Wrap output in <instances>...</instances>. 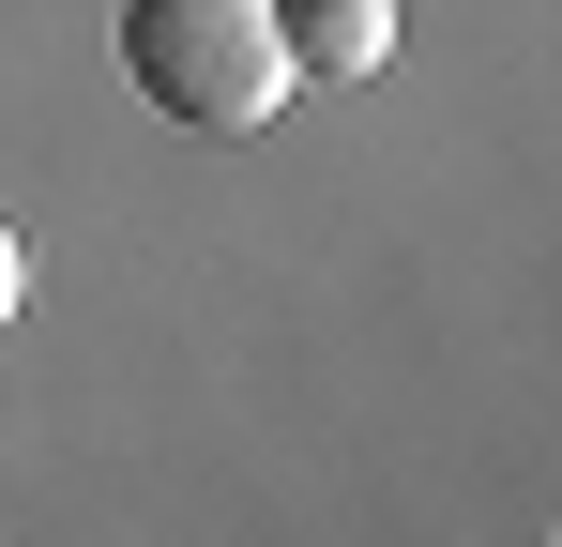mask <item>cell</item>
<instances>
[{"label": "cell", "instance_id": "1", "mask_svg": "<svg viewBox=\"0 0 562 547\" xmlns=\"http://www.w3.org/2000/svg\"><path fill=\"white\" fill-rule=\"evenodd\" d=\"M122 62L183 137H259L289 107V31L274 0H122Z\"/></svg>", "mask_w": 562, "mask_h": 547}, {"label": "cell", "instance_id": "2", "mask_svg": "<svg viewBox=\"0 0 562 547\" xmlns=\"http://www.w3.org/2000/svg\"><path fill=\"white\" fill-rule=\"evenodd\" d=\"M274 31H289V77H319V91L395 62V0H274Z\"/></svg>", "mask_w": 562, "mask_h": 547}, {"label": "cell", "instance_id": "3", "mask_svg": "<svg viewBox=\"0 0 562 547\" xmlns=\"http://www.w3.org/2000/svg\"><path fill=\"white\" fill-rule=\"evenodd\" d=\"M0 304H15V244H0Z\"/></svg>", "mask_w": 562, "mask_h": 547}]
</instances>
